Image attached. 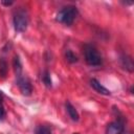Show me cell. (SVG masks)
Listing matches in <instances>:
<instances>
[{
	"instance_id": "cell-1",
	"label": "cell",
	"mask_w": 134,
	"mask_h": 134,
	"mask_svg": "<svg viewBox=\"0 0 134 134\" xmlns=\"http://www.w3.org/2000/svg\"><path fill=\"white\" fill-rule=\"evenodd\" d=\"M77 16V8L69 5L63 7L57 15V20L65 25H71Z\"/></svg>"
},
{
	"instance_id": "cell-2",
	"label": "cell",
	"mask_w": 134,
	"mask_h": 134,
	"mask_svg": "<svg viewBox=\"0 0 134 134\" xmlns=\"http://www.w3.org/2000/svg\"><path fill=\"white\" fill-rule=\"evenodd\" d=\"M84 55L85 61L90 66H99L102 64V57L99 52L96 50V48L92 45H85L84 47Z\"/></svg>"
},
{
	"instance_id": "cell-3",
	"label": "cell",
	"mask_w": 134,
	"mask_h": 134,
	"mask_svg": "<svg viewBox=\"0 0 134 134\" xmlns=\"http://www.w3.org/2000/svg\"><path fill=\"white\" fill-rule=\"evenodd\" d=\"M13 21H14L15 30L17 32H23L26 30L27 25H28V17L24 10L19 9L18 12H16V14L14 15Z\"/></svg>"
},
{
	"instance_id": "cell-4",
	"label": "cell",
	"mask_w": 134,
	"mask_h": 134,
	"mask_svg": "<svg viewBox=\"0 0 134 134\" xmlns=\"http://www.w3.org/2000/svg\"><path fill=\"white\" fill-rule=\"evenodd\" d=\"M124 132V122L121 120H115L107 126L106 134H121Z\"/></svg>"
},
{
	"instance_id": "cell-5",
	"label": "cell",
	"mask_w": 134,
	"mask_h": 134,
	"mask_svg": "<svg viewBox=\"0 0 134 134\" xmlns=\"http://www.w3.org/2000/svg\"><path fill=\"white\" fill-rule=\"evenodd\" d=\"M18 87L23 95H29L32 91L31 85L27 79L24 77H18Z\"/></svg>"
},
{
	"instance_id": "cell-6",
	"label": "cell",
	"mask_w": 134,
	"mask_h": 134,
	"mask_svg": "<svg viewBox=\"0 0 134 134\" xmlns=\"http://www.w3.org/2000/svg\"><path fill=\"white\" fill-rule=\"evenodd\" d=\"M90 85H91V87L96 91V92H98L99 94H103V95H109L110 94V91L107 89V88H105L97 80H95V79H91L90 80Z\"/></svg>"
},
{
	"instance_id": "cell-7",
	"label": "cell",
	"mask_w": 134,
	"mask_h": 134,
	"mask_svg": "<svg viewBox=\"0 0 134 134\" xmlns=\"http://www.w3.org/2000/svg\"><path fill=\"white\" fill-rule=\"evenodd\" d=\"M120 63H121V66L129 72H133V69H134V65H133V61L131 59V57L127 55V54H124L120 57Z\"/></svg>"
},
{
	"instance_id": "cell-8",
	"label": "cell",
	"mask_w": 134,
	"mask_h": 134,
	"mask_svg": "<svg viewBox=\"0 0 134 134\" xmlns=\"http://www.w3.org/2000/svg\"><path fill=\"white\" fill-rule=\"evenodd\" d=\"M66 109H67V112H68V115L70 116V118L73 120V121H77L79 120V113H77V111H76V109L69 103V102H67L66 103Z\"/></svg>"
},
{
	"instance_id": "cell-9",
	"label": "cell",
	"mask_w": 134,
	"mask_h": 134,
	"mask_svg": "<svg viewBox=\"0 0 134 134\" xmlns=\"http://www.w3.org/2000/svg\"><path fill=\"white\" fill-rule=\"evenodd\" d=\"M14 68H15V72L17 74L18 77H21V72H22V65H21V62H20V59L19 57H15L14 58Z\"/></svg>"
},
{
	"instance_id": "cell-10",
	"label": "cell",
	"mask_w": 134,
	"mask_h": 134,
	"mask_svg": "<svg viewBox=\"0 0 134 134\" xmlns=\"http://www.w3.org/2000/svg\"><path fill=\"white\" fill-rule=\"evenodd\" d=\"M42 81H43V83L45 84V86H46L47 88H50V87H51L50 73H49L47 70H45V71H44V73L42 74Z\"/></svg>"
},
{
	"instance_id": "cell-11",
	"label": "cell",
	"mask_w": 134,
	"mask_h": 134,
	"mask_svg": "<svg viewBox=\"0 0 134 134\" xmlns=\"http://www.w3.org/2000/svg\"><path fill=\"white\" fill-rule=\"evenodd\" d=\"M65 57H66V60H67L69 63H75V62L77 61V57H76L70 49H67V50H66Z\"/></svg>"
},
{
	"instance_id": "cell-12",
	"label": "cell",
	"mask_w": 134,
	"mask_h": 134,
	"mask_svg": "<svg viewBox=\"0 0 134 134\" xmlns=\"http://www.w3.org/2000/svg\"><path fill=\"white\" fill-rule=\"evenodd\" d=\"M6 74H7V64L3 59H1L0 60V76L5 77Z\"/></svg>"
},
{
	"instance_id": "cell-13",
	"label": "cell",
	"mask_w": 134,
	"mask_h": 134,
	"mask_svg": "<svg viewBox=\"0 0 134 134\" xmlns=\"http://www.w3.org/2000/svg\"><path fill=\"white\" fill-rule=\"evenodd\" d=\"M36 134H51V129L48 126H39L36 130Z\"/></svg>"
},
{
	"instance_id": "cell-14",
	"label": "cell",
	"mask_w": 134,
	"mask_h": 134,
	"mask_svg": "<svg viewBox=\"0 0 134 134\" xmlns=\"http://www.w3.org/2000/svg\"><path fill=\"white\" fill-rule=\"evenodd\" d=\"M5 117V111L3 109V107L0 105V120H3Z\"/></svg>"
},
{
	"instance_id": "cell-15",
	"label": "cell",
	"mask_w": 134,
	"mask_h": 134,
	"mask_svg": "<svg viewBox=\"0 0 134 134\" xmlns=\"http://www.w3.org/2000/svg\"><path fill=\"white\" fill-rule=\"evenodd\" d=\"M3 97H4V95H3V92L0 90V104L2 103V100H3Z\"/></svg>"
},
{
	"instance_id": "cell-16",
	"label": "cell",
	"mask_w": 134,
	"mask_h": 134,
	"mask_svg": "<svg viewBox=\"0 0 134 134\" xmlns=\"http://www.w3.org/2000/svg\"><path fill=\"white\" fill-rule=\"evenodd\" d=\"M2 4H4V5H10V4H13V2L12 1H9V2H2Z\"/></svg>"
},
{
	"instance_id": "cell-17",
	"label": "cell",
	"mask_w": 134,
	"mask_h": 134,
	"mask_svg": "<svg viewBox=\"0 0 134 134\" xmlns=\"http://www.w3.org/2000/svg\"><path fill=\"white\" fill-rule=\"evenodd\" d=\"M74 134H77V133H74Z\"/></svg>"
}]
</instances>
